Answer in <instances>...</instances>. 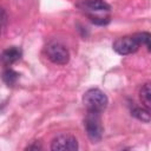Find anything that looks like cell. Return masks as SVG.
<instances>
[{"label": "cell", "instance_id": "cell-6", "mask_svg": "<svg viewBox=\"0 0 151 151\" xmlns=\"http://www.w3.org/2000/svg\"><path fill=\"white\" fill-rule=\"evenodd\" d=\"M78 147L77 138L70 133H60L51 142V150L53 151H76Z\"/></svg>", "mask_w": 151, "mask_h": 151}, {"label": "cell", "instance_id": "cell-7", "mask_svg": "<svg viewBox=\"0 0 151 151\" xmlns=\"http://www.w3.org/2000/svg\"><path fill=\"white\" fill-rule=\"evenodd\" d=\"M22 55V51L20 47L18 46H11L8 48H6L4 52H2V55H1V60L5 65H11L15 61H18Z\"/></svg>", "mask_w": 151, "mask_h": 151}, {"label": "cell", "instance_id": "cell-9", "mask_svg": "<svg viewBox=\"0 0 151 151\" xmlns=\"http://www.w3.org/2000/svg\"><path fill=\"white\" fill-rule=\"evenodd\" d=\"M131 114L142 122H150L151 120V112L145 107H143V109L142 107H134L131 111Z\"/></svg>", "mask_w": 151, "mask_h": 151}, {"label": "cell", "instance_id": "cell-1", "mask_svg": "<svg viewBox=\"0 0 151 151\" xmlns=\"http://www.w3.org/2000/svg\"><path fill=\"white\" fill-rule=\"evenodd\" d=\"M80 7L86 12L92 22L97 25H106L110 21L109 17H105V13L110 12V5L105 0H85Z\"/></svg>", "mask_w": 151, "mask_h": 151}, {"label": "cell", "instance_id": "cell-11", "mask_svg": "<svg viewBox=\"0 0 151 151\" xmlns=\"http://www.w3.org/2000/svg\"><path fill=\"white\" fill-rule=\"evenodd\" d=\"M142 46H145L149 52H151V33L149 32H139L138 33Z\"/></svg>", "mask_w": 151, "mask_h": 151}, {"label": "cell", "instance_id": "cell-2", "mask_svg": "<svg viewBox=\"0 0 151 151\" xmlns=\"http://www.w3.org/2000/svg\"><path fill=\"white\" fill-rule=\"evenodd\" d=\"M83 104L87 112L101 113L109 104L106 94L99 88H90L83 96Z\"/></svg>", "mask_w": 151, "mask_h": 151}, {"label": "cell", "instance_id": "cell-4", "mask_svg": "<svg viewBox=\"0 0 151 151\" xmlns=\"http://www.w3.org/2000/svg\"><path fill=\"white\" fill-rule=\"evenodd\" d=\"M100 113H94V112H88L85 120H84V126L87 137L93 142L98 143L101 137H103V126L100 123Z\"/></svg>", "mask_w": 151, "mask_h": 151}, {"label": "cell", "instance_id": "cell-12", "mask_svg": "<svg viewBox=\"0 0 151 151\" xmlns=\"http://www.w3.org/2000/svg\"><path fill=\"white\" fill-rule=\"evenodd\" d=\"M39 150V149H41V146L40 145H38V144H34V145H29V146H27L26 147V150Z\"/></svg>", "mask_w": 151, "mask_h": 151}, {"label": "cell", "instance_id": "cell-5", "mask_svg": "<svg viewBox=\"0 0 151 151\" xmlns=\"http://www.w3.org/2000/svg\"><path fill=\"white\" fill-rule=\"evenodd\" d=\"M47 58L57 65H66L70 60V52L68 50L59 44V42H51L46 47Z\"/></svg>", "mask_w": 151, "mask_h": 151}, {"label": "cell", "instance_id": "cell-3", "mask_svg": "<svg viewBox=\"0 0 151 151\" xmlns=\"http://www.w3.org/2000/svg\"><path fill=\"white\" fill-rule=\"evenodd\" d=\"M140 45L142 44H140L139 37H138V33H136L133 35H126V37L118 38L113 42L112 47L118 54L127 55V54H132V53L137 52Z\"/></svg>", "mask_w": 151, "mask_h": 151}, {"label": "cell", "instance_id": "cell-8", "mask_svg": "<svg viewBox=\"0 0 151 151\" xmlns=\"http://www.w3.org/2000/svg\"><path fill=\"white\" fill-rule=\"evenodd\" d=\"M139 99L142 105L151 112V83H145L139 90Z\"/></svg>", "mask_w": 151, "mask_h": 151}, {"label": "cell", "instance_id": "cell-13", "mask_svg": "<svg viewBox=\"0 0 151 151\" xmlns=\"http://www.w3.org/2000/svg\"><path fill=\"white\" fill-rule=\"evenodd\" d=\"M5 22H6V12L5 9H2V27H5Z\"/></svg>", "mask_w": 151, "mask_h": 151}, {"label": "cell", "instance_id": "cell-10", "mask_svg": "<svg viewBox=\"0 0 151 151\" xmlns=\"http://www.w3.org/2000/svg\"><path fill=\"white\" fill-rule=\"evenodd\" d=\"M18 77H19V74H18L14 70H12V68H7V70H5L4 73H2V80H4L8 86L15 84V81L18 80Z\"/></svg>", "mask_w": 151, "mask_h": 151}]
</instances>
